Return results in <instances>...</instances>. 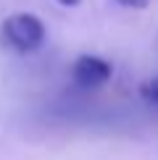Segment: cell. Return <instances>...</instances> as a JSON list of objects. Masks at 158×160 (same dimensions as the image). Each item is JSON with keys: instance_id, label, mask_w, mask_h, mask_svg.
<instances>
[{"instance_id": "obj_1", "label": "cell", "mask_w": 158, "mask_h": 160, "mask_svg": "<svg viewBox=\"0 0 158 160\" xmlns=\"http://www.w3.org/2000/svg\"><path fill=\"white\" fill-rule=\"evenodd\" d=\"M3 39L18 52H32L45 42V24L32 13H16L8 16L0 26Z\"/></svg>"}, {"instance_id": "obj_2", "label": "cell", "mask_w": 158, "mask_h": 160, "mask_svg": "<svg viewBox=\"0 0 158 160\" xmlns=\"http://www.w3.org/2000/svg\"><path fill=\"white\" fill-rule=\"evenodd\" d=\"M111 63L100 55H82L71 66V76L82 87H100L111 79Z\"/></svg>"}, {"instance_id": "obj_3", "label": "cell", "mask_w": 158, "mask_h": 160, "mask_svg": "<svg viewBox=\"0 0 158 160\" xmlns=\"http://www.w3.org/2000/svg\"><path fill=\"white\" fill-rule=\"evenodd\" d=\"M140 92H142V97L148 100V102H155V105H158V76H155V79H150L148 84H142V89H140Z\"/></svg>"}, {"instance_id": "obj_4", "label": "cell", "mask_w": 158, "mask_h": 160, "mask_svg": "<svg viewBox=\"0 0 158 160\" xmlns=\"http://www.w3.org/2000/svg\"><path fill=\"white\" fill-rule=\"evenodd\" d=\"M116 3L124 5V8H145L150 0H116Z\"/></svg>"}, {"instance_id": "obj_5", "label": "cell", "mask_w": 158, "mask_h": 160, "mask_svg": "<svg viewBox=\"0 0 158 160\" xmlns=\"http://www.w3.org/2000/svg\"><path fill=\"white\" fill-rule=\"evenodd\" d=\"M55 3H61V5H66V8H71V5H76V3H82V0H55Z\"/></svg>"}]
</instances>
